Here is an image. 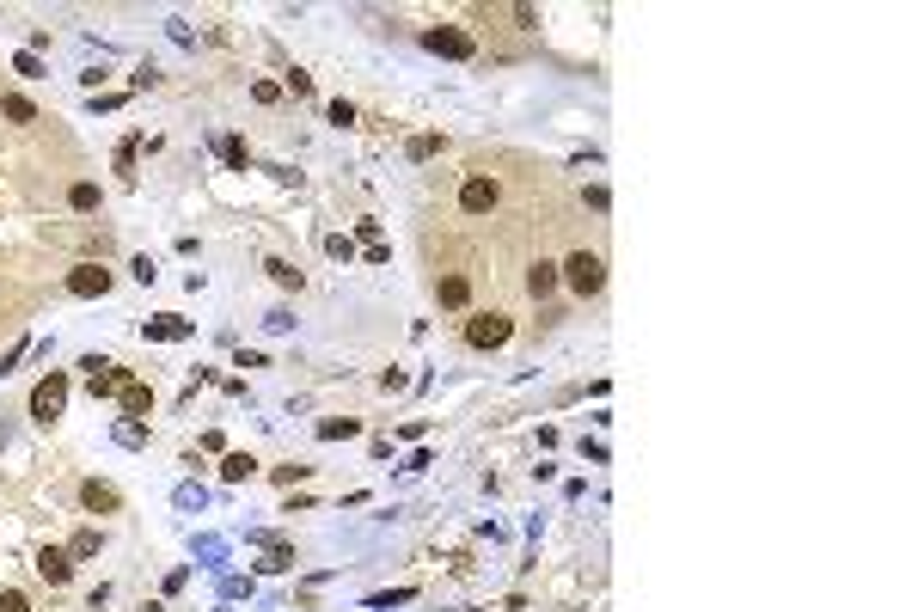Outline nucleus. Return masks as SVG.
<instances>
[{"label": "nucleus", "instance_id": "obj_16", "mask_svg": "<svg viewBox=\"0 0 918 612\" xmlns=\"http://www.w3.org/2000/svg\"><path fill=\"white\" fill-rule=\"evenodd\" d=\"M0 110H6L13 123H31V117H37V110H31V99H19V92H6V99H0Z\"/></svg>", "mask_w": 918, "mask_h": 612}, {"label": "nucleus", "instance_id": "obj_4", "mask_svg": "<svg viewBox=\"0 0 918 612\" xmlns=\"http://www.w3.org/2000/svg\"><path fill=\"white\" fill-rule=\"evenodd\" d=\"M503 203V190H496V178H484V171H472L466 184H459V208L466 214H490V208Z\"/></svg>", "mask_w": 918, "mask_h": 612}, {"label": "nucleus", "instance_id": "obj_5", "mask_svg": "<svg viewBox=\"0 0 918 612\" xmlns=\"http://www.w3.org/2000/svg\"><path fill=\"white\" fill-rule=\"evenodd\" d=\"M80 368H86V386H92V398H110V392H123V386H129V374H123L117 362H104V355H86Z\"/></svg>", "mask_w": 918, "mask_h": 612}, {"label": "nucleus", "instance_id": "obj_3", "mask_svg": "<svg viewBox=\"0 0 918 612\" xmlns=\"http://www.w3.org/2000/svg\"><path fill=\"white\" fill-rule=\"evenodd\" d=\"M62 405H68V380H62V374L37 380V392H31V416H37V423H56Z\"/></svg>", "mask_w": 918, "mask_h": 612}, {"label": "nucleus", "instance_id": "obj_23", "mask_svg": "<svg viewBox=\"0 0 918 612\" xmlns=\"http://www.w3.org/2000/svg\"><path fill=\"white\" fill-rule=\"evenodd\" d=\"M331 123H337V129H349V123H355V104L337 99V104H331Z\"/></svg>", "mask_w": 918, "mask_h": 612}, {"label": "nucleus", "instance_id": "obj_11", "mask_svg": "<svg viewBox=\"0 0 918 612\" xmlns=\"http://www.w3.org/2000/svg\"><path fill=\"white\" fill-rule=\"evenodd\" d=\"M251 472H258V459H251V453H227V459H221V477H227V484H245Z\"/></svg>", "mask_w": 918, "mask_h": 612}, {"label": "nucleus", "instance_id": "obj_19", "mask_svg": "<svg viewBox=\"0 0 918 612\" xmlns=\"http://www.w3.org/2000/svg\"><path fill=\"white\" fill-rule=\"evenodd\" d=\"M429 153H442V136H416V141H410V160H429Z\"/></svg>", "mask_w": 918, "mask_h": 612}, {"label": "nucleus", "instance_id": "obj_22", "mask_svg": "<svg viewBox=\"0 0 918 612\" xmlns=\"http://www.w3.org/2000/svg\"><path fill=\"white\" fill-rule=\"evenodd\" d=\"M0 612H31V600H25L19 588H6V594H0Z\"/></svg>", "mask_w": 918, "mask_h": 612}, {"label": "nucleus", "instance_id": "obj_18", "mask_svg": "<svg viewBox=\"0 0 918 612\" xmlns=\"http://www.w3.org/2000/svg\"><path fill=\"white\" fill-rule=\"evenodd\" d=\"M319 435H325V442H343V435H355V423H349V416H331V423H319Z\"/></svg>", "mask_w": 918, "mask_h": 612}, {"label": "nucleus", "instance_id": "obj_6", "mask_svg": "<svg viewBox=\"0 0 918 612\" xmlns=\"http://www.w3.org/2000/svg\"><path fill=\"white\" fill-rule=\"evenodd\" d=\"M423 49H435V56H453V62H466L477 43H472L466 31H453V25H429V31H423Z\"/></svg>", "mask_w": 918, "mask_h": 612}, {"label": "nucleus", "instance_id": "obj_21", "mask_svg": "<svg viewBox=\"0 0 918 612\" xmlns=\"http://www.w3.org/2000/svg\"><path fill=\"white\" fill-rule=\"evenodd\" d=\"M325 251H331L337 264H349V258H355V245H349V239H343V233H331V239H325Z\"/></svg>", "mask_w": 918, "mask_h": 612}, {"label": "nucleus", "instance_id": "obj_14", "mask_svg": "<svg viewBox=\"0 0 918 612\" xmlns=\"http://www.w3.org/2000/svg\"><path fill=\"white\" fill-rule=\"evenodd\" d=\"M264 270H270V282H275V288H301V270H294L288 258H270Z\"/></svg>", "mask_w": 918, "mask_h": 612}, {"label": "nucleus", "instance_id": "obj_8", "mask_svg": "<svg viewBox=\"0 0 918 612\" xmlns=\"http://www.w3.org/2000/svg\"><path fill=\"white\" fill-rule=\"evenodd\" d=\"M37 576L62 588V581L74 576V557H68V551H56V545H43V551H37Z\"/></svg>", "mask_w": 918, "mask_h": 612}, {"label": "nucleus", "instance_id": "obj_1", "mask_svg": "<svg viewBox=\"0 0 918 612\" xmlns=\"http://www.w3.org/2000/svg\"><path fill=\"white\" fill-rule=\"evenodd\" d=\"M564 282L576 288L581 301H594V294L607 288V258H600V251H570V258H564Z\"/></svg>", "mask_w": 918, "mask_h": 612}, {"label": "nucleus", "instance_id": "obj_17", "mask_svg": "<svg viewBox=\"0 0 918 612\" xmlns=\"http://www.w3.org/2000/svg\"><path fill=\"white\" fill-rule=\"evenodd\" d=\"M184 331H190L184 319H153V325H147V337H184Z\"/></svg>", "mask_w": 918, "mask_h": 612}, {"label": "nucleus", "instance_id": "obj_7", "mask_svg": "<svg viewBox=\"0 0 918 612\" xmlns=\"http://www.w3.org/2000/svg\"><path fill=\"white\" fill-rule=\"evenodd\" d=\"M68 294H80V301L110 294V270H104V264H74V270H68Z\"/></svg>", "mask_w": 918, "mask_h": 612}, {"label": "nucleus", "instance_id": "obj_9", "mask_svg": "<svg viewBox=\"0 0 918 612\" xmlns=\"http://www.w3.org/2000/svg\"><path fill=\"white\" fill-rule=\"evenodd\" d=\"M80 503H86L92 514H117V509H123V496H117L110 484H99V477H86V484H80Z\"/></svg>", "mask_w": 918, "mask_h": 612}, {"label": "nucleus", "instance_id": "obj_13", "mask_svg": "<svg viewBox=\"0 0 918 612\" xmlns=\"http://www.w3.org/2000/svg\"><path fill=\"white\" fill-rule=\"evenodd\" d=\"M527 288H533V294H539V301H545V294L557 288V264H545V258H539V264L527 270Z\"/></svg>", "mask_w": 918, "mask_h": 612}, {"label": "nucleus", "instance_id": "obj_15", "mask_svg": "<svg viewBox=\"0 0 918 612\" xmlns=\"http://www.w3.org/2000/svg\"><path fill=\"white\" fill-rule=\"evenodd\" d=\"M68 203H74V214H92V208H99V184H74Z\"/></svg>", "mask_w": 918, "mask_h": 612}, {"label": "nucleus", "instance_id": "obj_12", "mask_svg": "<svg viewBox=\"0 0 918 612\" xmlns=\"http://www.w3.org/2000/svg\"><path fill=\"white\" fill-rule=\"evenodd\" d=\"M123 410H129V416H147V410H153V392H147L141 380H129V386H123Z\"/></svg>", "mask_w": 918, "mask_h": 612}, {"label": "nucleus", "instance_id": "obj_10", "mask_svg": "<svg viewBox=\"0 0 918 612\" xmlns=\"http://www.w3.org/2000/svg\"><path fill=\"white\" fill-rule=\"evenodd\" d=\"M435 301L459 312V306L472 301V282H466V275H442V282H435Z\"/></svg>", "mask_w": 918, "mask_h": 612}, {"label": "nucleus", "instance_id": "obj_2", "mask_svg": "<svg viewBox=\"0 0 918 612\" xmlns=\"http://www.w3.org/2000/svg\"><path fill=\"white\" fill-rule=\"evenodd\" d=\"M509 331H514L509 312H472V319H466V343H472V349H503Z\"/></svg>", "mask_w": 918, "mask_h": 612}, {"label": "nucleus", "instance_id": "obj_20", "mask_svg": "<svg viewBox=\"0 0 918 612\" xmlns=\"http://www.w3.org/2000/svg\"><path fill=\"white\" fill-rule=\"evenodd\" d=\"M68 557H99V533H80V539L68 545Z\"/></svg>", "mask_w": 918, "mask_h": 612}]
</instances>
